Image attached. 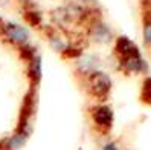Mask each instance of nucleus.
<instances>
[{"label":"nucleus","mask_w":151,"mask_h":150,"mask_svg":"<svg viewBox=\"0 0 151 150\" xmlns=\"http://www.w3.org/2000/svg\"><path fill=\"white\" fill-rule=\"evenodd\" d=\"M142 98L147 103L151 104V80H147L144 84V89H142Z\"/></svg>","instance_id":"f257e3e1"},{"label":"nucleus","mask_w":151,"mask_h":150,"mask_svg":"<svg viewBox=\"0 0 151 150\" xmlns=\"http://www.w3.org/2000/svg\"><path fill=\"white\" fill-rule=\"evenodd\" d=\"M145 40L148 41V43H151V20H147V23H145Z\"/></svg>","instance_id":"f03ea898"}]
</instances>
